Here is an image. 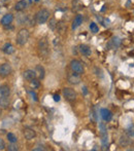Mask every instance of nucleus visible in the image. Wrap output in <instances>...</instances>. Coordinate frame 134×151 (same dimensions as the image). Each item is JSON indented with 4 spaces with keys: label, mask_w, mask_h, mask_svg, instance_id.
Listing matches in <instances>:
<instances>
[{
    "label": "nucleus",
    "mask_w": 134,
    "mask_h": 151,
    "mask_svg": "<svg viewBox=\"0 0 134 151\" xmlns=\"http://www.w3.org/2000/svg\"><path fill=\"white\" fill-rule=\"evenodd\" d=\"M29 38H30V32H29V30L27 28H22L17 33L16 42L18 45L24 46L28 42Z\"/></svg>",
    "instance_id": "nucleus-1"
},
{
    "label": "nucleus",
    "mask_w": 134,
    "mask_h": 151,
    "mask_svg": "<svg viewBox=\"0 0 134 151\" xmlns=\"http://www.w3.org/2000/svg\"><path fill=\"white\" fill-rule=\"evenodd\" d=\"M37 50L39 54L40 58H46L48 57L49 52H50V46H49V41L46 40V37L39 38L37 42Z\"/></svg>",
    "instance_id": "nucleus-2"
},
{
    "label": "nucleus",
    "mask_w": 134,
    "mask_h": 151,
    "mask_svg": "<svg viewBox=\"0 0 134 151\" xmlns=\"http://www.w3.org/2000/svg\"><path fill=\"white\" fill-rule=\"evenodd\" d=\"M50 16H51V12L49 9H46V8H41V9H39L37 12H36L35 14V22L36 24L38 25H42V24H46V22L49 21V19H50Z\"/></svg>",
    "instance_id": "nucleus-3"
},
{
    "label": "nucleus",
    "mask_w": 134,
    "mask_h": 151,
    "mask_svg": "<svg viewBox=\"0 0 134 151\" xmlns=\"http://www.w3.org/2000/svg\"><path fill=\"white\" fill-rule=\"evenodd\" d=\"M70 69H71L72 72H74L76 74H80V75H82L85 72L84 65H83L82 62H80L78 60H72L70 62Z\"/></svg>",
    "instance_id": "nucleus-4"
},
{
    "label": "nucleus",
    "mask_w": 134,
    "mask_h": 151,
    "mask_svg": "<svg viewBox=\"0 0 134 151\" xmlns=\"http://www.w3.org/2000/svg\"><path fill=\"white\" fill-rule=\"evenodd\" d=\"M12 72V67L9 63H3L0 65V77L5 78L9 76Z\"/></svg>",
    "instance_id": "nucleus-5"
},
{
    "label": "nucleus",
    "mask_w": 134,
    "mask_h": 151,
    "mask_svg": "<svg viewBox=\"0 0 134 151\" xmlns=\"http://www.w3.org/2000/svg\"><path fill=\"white\" fill-rule=\"evenodd\" d=\"M63 96H64L65 100H67L68 102H73L76 100V93L71 88H63Z\"/></svg>",
    "instance_id": "nucleus-6"
},
{
    "label": "nucleus",
    "mask_w": 134,
    "mask_h": 151,
    "mask_svg": "<svg viewBox=\"0 0 134 151\" xmlns=\"http://www.w3.org/2000/svg\"><path fill=\"white\" fill-rule=\"evenodd\" d=\"M67 80L70 84H72V86H76V84L80 83L82 78H80V74H76V73H74V72H71V73L68 74Z\"/></svg>",
    "instance_id": "nucleus-7"
},
{
    "label": "nucleus",
    "mask_w": 134,
    "mask_h": 151,
    "mask_svg": "<svg viewBox=\"0 0 134 151\" xmlns=\"http://www.w3.org/2000/svg\"><path fill=\"white\" fill-rule=\"evenodd\" d=\"M23 133V136H24V138L26 140H28V141H30V140H33L34 138L36 137V132L34 131L33 129H31V127H24L22 131Z\"/></svg>",
    "instance_id": "nucleus-8"
},
{
    "label": "nucleus",
    "mask_w": 134,
    "mask_h": 151,
    "mask_svg": "<svg viewBox=\"0 0 134 151\" xmlns=\"http://www.w3.org/2000/svg\"><path fill=\"white\" fill-rule=\"evenodd\" d=\"M14 14H4V16L2 17L0 23H1V25L3 27H6V26H9V25H12V23L14 22Z\"/></svg>",
    "instance_id": "nucleus-9"
},
{
    "label": "nucleus",
    "mask_w": 134,
    "mask_h": 151,
    "mask_svg": "<svg viewBox=\"0 0 134 151\" xmlns=\"http://www.w3.org/2000/svg\"><path fill=\"white\" fill-rule=\"evenodd\" d=\"M83 21H84V17H83V14H76V16L74 17L73 21H72V25H71L72 30H75V29H78V27L83 24Z\"/></svg>",
    "instance_id": "nucleus-10"
},
{
    "label": "nucleus",
    "mask_w": 134,
    "mask_h": 151,
    "mask_svg": "<svg viewBox=\"0 0 134 151\" xmlns=\"http://www.w3.org/2000/svg\"><path fill=\"white\" fill-rule=\"evenodd\" d=\"M78 50H80V54L85 57H90L91 54H92V50H91L90 46L87 45V44H80V45L78 46Z\"/></svg>",
    "instance_id": "nucleus-11"
},
{
    "label": "nucleus",
    "mask_w": 134,
    "mask_h": 151,
    "mask_svg": "<svg viewBox=\"0 0 134 151\" xmlns=\"http://www.w3.org/2000/svg\"><path fill=\"white\" fill-rule=\"evenodd\" d=\"M23 78L27 81H30V80L34 79L36 78V73L34 70H31V69H27L23 72Z\"/></svg>",
    "instance_id": "nucleus-12"
},
{
    "label": "nucleus",
    "mask_w": 134,
    "mask_h": 151,
    "mask_svg": "<svg viewBox=\"0 0 134 151\" xmlns=\"http://www.w3.org/2000/svg\"><path fill=\"white\" fill-rule=\"evenodd\" d=\"M35 73H36V77L38 78L39 80L43 79L44 76H46V70H44L43 66L41 65H36L35 66Z\"/></svg>",
    "instance_id": "nucleus-13"
},
{
    "label": "nucleus",
    "mask_w": 134,
    "mask_h": 151,
    "mask_svg": "<svg viewBox=\"0 0 134 151\" xmlns=\"http://www.w3.org/2000/svg\"><path fill=\"white\" fill-rule=\"evenodd\" d=\"M2 52H4L5 55H12L14 52H16V48H14V46L12 45L10 42H7V43H5L3 46H2Z\"/></svg>",
    "instance_id": "nucleus-14"
},
{
    "label": "nucleus",
    "mask_w": 134,
    "mask_h": 151,
    "mask_svg": "<svg viewBox=\"0 0 134 151\" xmlns=\"http://www.w3.org/2000/svg\"><path fill=\"white\" fill-rule=\"evenodd\" d=\"M27 6H28V2H27L26 0H20V1H18L14 4V10L19 12H23V10L26 9Z\"/></svg>",
    "instance_id": "nucleus-15"
},
{
    "label": "nucleus",
    "mask_w": 134,
    "mask_h": 151,
    "mask_svg": "<svg viewBox=\"0 0 134 151\" xmlns=\"http://www.w3.org/2000/svg\"><path fill=\"white\" fill-rule=\"evenodd\" d=\"M100 115L102 117V119L104 121H109L112 118V113L110 110L106 109V108H102L100 110Z\"/></svg>",
    "instance_id": "nucleus-16"
},
{
    "label": "nucleus",
    "mask_w": 134,
    "mask_h": 151,
    "mask_svg": "<svg viewBox=\"0 0 134 151\" xmlns=\"http://www.w3.org/2000/svg\"><path fill=\"white\" fill-rule=\"evenodd\" d=\"M0 96L1 97H9L10 96V86L7 84L0 86Z\"/></svg>",
    "instance_id": "nucleus-17"
},
{
    "label": "nucleus",
    "mask_w": 134,
    "mask_h": 151,
    "mask_svg": "<svg viewBox=\"0 0 134 151\" xmlns=\"http://www.w3.org/2000/svg\"><path fill=\"white\" fill-rule=\"evenodd\" d=\"M10 105L9 97H1L0 96V108L2 109H7Z\"/></svg>",
    "instance_id": "nucleus-18"
},
{
    "label": "nucleus",
    "mask_w": 134,
    "mask_h": 151,
    "mask_svg": "<svg viewBox=\"0 0 134 151\" xmlns=\"http://www.w3.org/2000/svg\"><path fill=\"white\" fill-rule=\"evenodd\" d=\"M56 30L59 34H64L67 30V26L63 21H60V22H57V27Z\"/></svg>",
    "instance_id": "nucleus-19"
},
{
    "label": "nucleus",
    "mask_w": 134,
    "mask_h": 151,
    "mask_svg": "<svg viewBox=\"0 0 134 151\" xmlns=\"http://www.w3.org/2000/svg\"><path fill=\"white\" fill-rule=\"evenodd\" d=\"M29 84H30V88H33V90H36V88H38L40 86V81H39V79L36 77V78H34V79L30 80V81H29Z\"/></svg>",
    "instance_id": "nucleus-20"
},
{
    "label": "nucleus",
    "mask_w": 134,
    "mask_h": 151,
    "mask_svg": "<svg viewBox=\"0 0 134 151\" xmlns=\"http://www.w3.org/2000/svg\"><path fill=\"white\" fill-rule=\"evenodd\" d=\"M49 23H48V26L49 28L51 29L52 31H55L56 30V27H57V20L55 18H52V19H49Z\"/></svg>",
    "instance_id": "nucleus-21"
},
{
    "label": "nucleus",
    "mask_w": 134,
    "mask_h": 151,
    "mask_svg": "<svg viewBox=\"0 0 134 151\" xmlns=\"http://www.w3.org/2000/svg\"><path fill=\"white\" fill-rule=\"evenodd\" d=\"M6 138H7V140L10 142V143H17V142H18V138H17V136L12 133H8L7 135H6Z\"/></svg>",
    "instance_id": "nucleus-22"
},
{
    "label": "nucleus",
    "mask_w": 134,
    "mask_h": 151,
    "mask_svg": "<svg viewBox=\"0 0 134 151\" xmlns=\"http://www.w3.org/2000/svg\"><path fill=\"white\" fill-rule=\"evenodd\" d=\"M129 139H128V137L127 136H122L121 137V139H120V145L122 146V147H126L127 145L129 144Z\"/></svg>",
    "instance_id": "nucleus-23"
},
{
    "label": "nucleus",
    "mask_w": 134,
    "mask_h": 151,
    "mask_svg": "<svg viewBox=\"0 0 134 151\" xmlns=\"http://www.w3.org/2000/svg\"><path fill=\"white\" fill-rule=\"evenodd\" d=\"M89 27H90V30H91L92 33H97V32L99 31V27L97 26L96 23H91Z\"/></svg>",
    "instance_id": "nucleus-24"
},
{
    "label": "nucleus",
    "mask_w": 134,
    "mask_h": 151,
    "mask_svg": "<svg viewBox=\"0 0 134 151\" xmlns=\"http://www.w3.org/2000/svg\"><path fill=\"white\" fill-rule=\"evenodd\" d=\"M6 149L8 151H18L19 150V146L16 143H10L9 145L6 147Z\"/></svg>",
    "instance_id": "nucleus-25"
},
{
    "label": "nucleus",
    "mask_w": 134,
    "mask_h": 151,
    "mask_svg": "<svg viewBox=\"0 0 134 151\" xmlns=\"http://www.w3.org/2000/svg\"><path fill=\"white\" fill-rule=\"evenodd\" d=\"M4 149H6V144H5V142H4V140L0 139V151H2Z\"/></svg>",
    "instance_id": "nucleus-26"
},
{
    "label": "nucleus",
    "mask_w": 134,
    "mask_h": 151,
    "mask_svg": "<svg viewBox=\"0 0 134 151\" xmlns=\"http://www.w3.org/2000/svg\"><path fill=\"white\" fill-rule=\"evenodd\" d=\"M127 134H128L130 137H134V127H131L130 129H127Z\"/></svg>",
    "instance_id": "nucleus-27"
},
{
    "label": "nucleus",
    "mask_w": 134,
    "mask_h": 151,
    "mask_svg": "<svg viewBox=\"0 0 134 151\" xmlns=\"http://www.w3.org/2000/svg\"><path fill=\"white\" fill-rule=\"evenodd\" d=\"M29 95L32 97V99L34 100V101H37V96H36V93H34L33 91H29Z\"/></svg>",
    "instance_id": "nucleus-28"
},
{
    "label": "nucleus",
    "mask_w": 134,
    "mask_h": 151,
    "mask_svg": "<svg viewBox=\"0 0 134 151\" xmlns=\"http://www.w3.org/2000/svg\"><path fill=\"white\" fill-rule=\"evenodd\" d=\"M54 101L55 102H59V101H60V96L57 95V93H56V95H54Z\"/></svg>",
    "instance_id": "nucleus-29"
},
{
    "label": "nucleus",
    "mask_w": 134,
    "mask_h": 151,
    "mask_svg": "<svg viewBox=\"0 0 134 151\" xmlns=\"http://www.w3.org/2000/svg\"><path fill=\"white\" fill-rule=\"evenodd\" d=\"M34 151H39V150H44V148L42 147V146H37V147L33 148Z\"/></svg>",
    "instance_id": "nucleus-30"
},
{
    "label": "nucleus",
    "mask_w": 134,
    "mask_h": 151,
    "mask_svg": "<svg viewBox=\"0 0 134 151\" xmlns=\"http://www.w3.org/2000/svg\"><path fill=\"white\" fill-rule=\"evenodd\" d=\"M10 0H0V2L1 3H3V4H5V3H7V2H9Z\"/></svg>",
    "instance_id": "nucleus-31"
},
{
    "label": "nucleus",
    "mask_w": 134,
    "mask_h": 151,
    "mask_svg": "<svg viewBox=\"0 0 134 151\" xmlns=\"http://www.w3.org/2000/svg\"><path fill=\"white\" fill-rule=\"evenodd\" d=\"M34 1H36V2H37V1H39V0H34Z\"/></svg>",
    "instance_id": "nucleus-32"
}]
</instances>
